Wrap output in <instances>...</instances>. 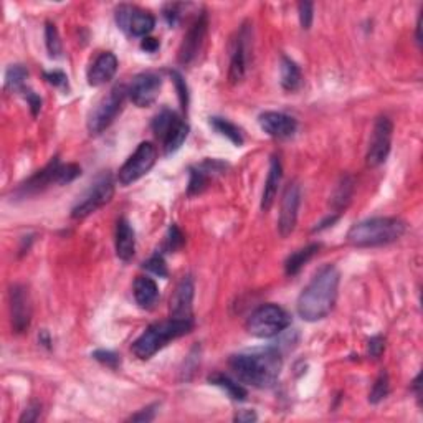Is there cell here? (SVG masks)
Segmentation results:
<instances>
[{"instance_id":"1f68e13d","label":"cell","mask_w":423,"mask_h":423,"mask_svg":"<svg viewBox=\"0 0 423 423\" xmlns=\"http://www.w3.org/2000/svg\"><path fill=\"white\" fill-rule=\"evenodd\" d=\"M45 45H47L48 55L52 58H58L61 55V40H60V34H58V29L55 24L52 22H47L45 25Z\"/></svg>"},{"instance_id":"7bdbcfd3","label":"cell","mask_w":423,"mask_h":423,"mask_svg":"<svg viewBox=\"0 0 423 423\" xmlns=\"http://www.w3.org/2000/svg\"><path fill=\"white\" fill-rule=\"evenodd\" d=\"M40 405L38 403H31L29 408H25V412L22 413L20 417V423H30V422H37L38 417H40Z\"/></svg>"},{"instance_id":"681fc988","label":"cell","mask_w":423,"mask_h":423,"mask_svg":"<svg viewBox=\"0 0 423 423\" xmlns=\"http://www.w3.org/2000/svg\"><path fill=\"white\" fill-rule=\"evenodd\" d=\"M420 380H422V373H418V376L415 377V380L412 382V389H413V392H415L417 399H420V397H422V392H420L422 384H420Z\"/></svg>"},{"instance_id":"f35d334b","label":"cell","mask_w":423,"mask_h":423,"mask_svg":"<svg viewBox=\"0 0 423 423\" xmlns=\"http://www.w3.org/2000/svg\"><path fill=\"white\" fill-rule=\"evenodd\" d=\"M298 12H299V22L301 27L304 30H309L313 25V19H314V6L311 2H301L298 6Z\"/></svg>"},{"instance_id":"f907efd6","label":"cell","mask_w":423,"mask_h":423,"mask_svg":"<svg viewBox=\"0 0 423 423\" xmlns=\"http://www.w3.org/2000/svg\"><path fill=\"white\" fill-rule=\"evenodd\" d=\"M420 30H422V15L418 17V22H417V42L418 45L422 43V37H420Z\"/></svg>"},{"instance_id":"d6986e66","label":"cell","mask_w":423,"mask_h":423,"mask_svg":"<svg viewBox=\"0 0 423 423\" xmlns=\"http://www.w3.org/2000/svg\"><path fill=\"white\" fill-rule=\"evenodd\" d=\"M193 281L191 276L182 278L170 298V318L192 319Z\"/></svg>"},{"instance_id":"8fae6325","label":"cell","mask_w":423,"mask_h":423,"mask_svg":"<svg viewBox=\"0 0 423 423\" xmlns=\"http://www.w3.org/2000/svg\"><path fill=\"white\" fill-rule=\"evenodd\" d=\"M207 31H209V17H207V12L204 10L192 22L187 34L184 35L182 45L181 48H179V63H181V65L187 66L197 60L202 48H204Z\"/></svg>"},{"instance_id":"7c38bea8","label":"cell","mask_w":423,"mask_h":423,"mask_svg":"<svg viewBox=\"0 0 423 423\" xmlns=\"http://www.w3.org/2000/svg\"><path fill=\"white\" fill-rule=\"evenodd\" d=\"M162 88V78L154 71L138 75L133 80L131 87L128 88V94L131 101L138 107H149L159 96Z\"/></svg>"},{"instance_id":"74e56055","label":"cell","mask_w":423,"mask_h":423,"mask_svg":"<svg viewBox=\"0 0 423 423\" xmlns=\"http://www.w3.org/2000/svg\"><path fill=\"white\" fill-rule=\"evenodd\" d=\"M93 357L96 359L98 362H101L103 366H106V367H110V369H116L121 364L119 355L116 354V352H112V350H105V349L94 350Z\"/></svg>"},{"instance_id":"cb8c5ba5","label":"cell","mask_w":423,"mask_h":423,"mask_svg":"<svg viewBox=\"0 0 423 423\" xmlns=\"http://www.w3.org/2000/svg\"><path fill=\"white\" fill-rule=\"evenodd\" d=\"M187 136H188V124L186 121L179 118L172 124V128L169 129L168 134H165L164 139H162V142H164V154L165 156L175 154V152L181 149L182 144L186 142Z\"/></svg>"},{"instance_id":"9a60e30c","label":"cell","mask_w":423,"mask_h":423,"mask_svg":"<svg viewBox=\"0 0 423 423\" xmlns=\"http://www.w3.org/2000/svg\"><path fill=\"white\" fill-rule=\"evenodd\" d=\"M248 40H250V30L248 27L243 25L240 31H238L237 38L233 40V48L230 55V68H228V80L230 83L237 84L243 81L246 75V68H248Z\"/></svg>"},{"instance_id":"52a82bcc","label":"cell","mask_w":423,"mask_h":423,"mask_svg":"<svg viewBox=\"0 0 423 423\" xmlns=\"http://www.w3.org/2000/svg\"><path fill=\"white\" fill-rule=\"evenodd\" d=\"M157 161V149L156 146L149 141H144L138 146L134 154L124 162L123 168L119 169L118 181L121 186L128 187L139 179L144 177L149 170L154 168Z\"/></svg>"},{"instance_id":"e575fe53","label":"cell","mask_w":423,"mask_h":423,"mask_svg":"<svg viewBox=\"0 0 423 423\" xmlns=\"http://www.w3.org/2000/svg\"><path fill=\"white\" fill-rule=\"evenodd\" d=\"M144 268L147 269V272H151L152 274H156V276L159 278H168L169 272H168V265H165L164 258H162V255H154L151 256L149 260H147L146 263H144Z\"/></svg>"},{"instance_id":"3957f363","label":"cell","mask_w":423,"mask_h":423,"mask_svg":"<svg viewBox=\"0 0 423 423\" xmlns=\"http://www.w3.org/2000/svg\"><path fill=\"white\" fill-rule=\"evenodd\" d=\"M407 223L395 217H373L354 223L348 232V243L357 248H373L400 240Z\"/></svg>"},{"instance_id":"e0dca14e","label":"cell","mask_w":423,"mask_h":423,"mask_svg":"<svg viewBox=\"0 0 423 423\" xmlns=\"http://www.w3.org/2000/svg\"><path fill=\"white\" fill-rule=\"evenodd\" d=\"M58 169H60V161H58V157H53L42 170L35 172L29 181L20 184V187L17 188V195H35V193L45 191L53 184H58Z\"/></svg>"},{"instance_id":"6da1fadb","label":"cell","mask_w":423,"mask_h":423,"mask_svg":"<svg viewBox=\"0 0 423 423\" xmlns=\"http://www.w3.org/2000/svg\"><path fill=\"white\" fill-rule=\"evenodd\" d=\"M339 281V269L334 265H326L319 269L299 295L296 304L299 318L308 322H316L326 318L336 304Z\"/></svg>"},{"instance_id":"ba28073f","label":"cell","mask_w":423,"mask_h":423,"mask_svg":"<svg viewBox=\"0 0 423 423\" xmlns=\"http://www.w3.org/2000/svg\"><path fill=\"white\" fill-rule=\"evenodd\" d=\"M116 24L129 37L146 38L154 30L156 19L151 12L141 7L123 3L116 8Z\"/></svg>"},{"instance_id":"5b68a950","label":"cell","mask_w":423,"mask_h":423,"mask_svg":"<svg viewBox=\"0 0 423 423\" xmlns=\"http://www.w3.org/2000/svg\"><path fill=\"white\" fill-rule=\"evenodd\" d=\"M291 324V318L281 306L263 304L250 314L246 321V331L260 339H269L281 334Z\"/></svg>"},{"instance_id":"b9f144b4","label":"cell","mask_w":423,"mask_h":423,"mask_svg":"<svg viewBox=\"0 0 423 423\" xmlns=\"http://www.w3.org/2000/svg\"><path fill=\"white\" fill-rule=\"evenodd\" d=\"M156 408H157V405H151V407L142 408V410L138 412L136 415L129 417V422H151V420H154Z\"/></svg>"},{"instance_id":"9c48e42d","label":"cell","mask_w":423,"mask_h":423,"mask_svg":"<svg viewBox=\"0 0 423 423\" xmlns=\"http://www.w3.org/2000/svg\"><path fill=\"white\" fill-rule=\"evenodd\" d=\"M112 195H114V182H112L111 175H103L100 181L94 182V186L84 193L83 199L73 207L71 217L75 220L88 217V215L100 210L101 207L110 204Z\"/></svg>"},{"instance_id":"d4e9b609","label":"cell","mask_w":423,"mask_h":423,"mask_svg":"<svg viewBox=\"0 0 423 423\" xmlns=\"http://www.w3.org/2000/svg\"><path fill=\"white\" fill-rule=\"evenodd\" d=\"M319 250H321V245H319V243H311V245L296 250L295 253L288 256L285 262V272L288 276H295V274H298L301 272V268H303Z\"/></svg>"},{"instance_id":"d590c367","label":"cell","mask_w":423,"mask_h":423,"mask_svg":"<svg viewBox=\"0 0 423 423\" xmlns=\"http://www.w3.org/2000/svg\"><path fill=\"white\" fill-rule=\"evenodd\" d=\"M80 175L81 169L76 164H60V169H58V186H66V184L73 182Z\"/></svg>"},{"instance_id":"f6af8a7d","label":"cell","mask_w":423,"mask_h":423,"mask_svg":"<svg viewBox=\"0 0 423 423\" xmlns=\"http://www.w3.org/2000/svg\"><path fill=\"white\" fill-rule=\"evenodd\" d=\"M24 93H25L27 101H29V105L31 107V114L37 116L40 107H42V100H40V96H37V94H35L34 91H29V89H27V91L24 89Z\"/></svg>"},{"instance_id":"f1b7e54d","label":"cell","mask_w":423,"mask_h":423,"mask_svg":"<svg viewBox=\"0 0 423 423\" xmlns=\"http://www.w3.org/2000/svg\"><path fill=\"white\" fill-rule=\"evenodd\" d=\"M210 126L217 131L220 136H225L227 139H230V141L235 144V146L240 147L243 144V134L240 129L237 128L235 124L230 123L228 119L223 118H210Z\"/></svg>"},{"instance_id":"83f0119b","label":"cell","mask_w":423,"mask_h":423,"mask_svg":"<svg viewBox=\"0 0 423 423\" xmlns=\"http://www.w3.org/2000/svg\"><path fill=\"white\" fill-rule=\"evenodd\" d=\"M209 382L215 387H218V389L225 390V392L228 394V397L238 400V402H243V400L246 399V395H248L245 387L235 380H232L230 377L223 376V373H214V376L209 377Z\"/></svg>"},{"instance_id":"ee69618b","label":"cell","mask_w":423,"mask_h":423,"mask_svg":"<svg viewBox=\"0 0 423 423\" xmlns=\"http://www.w3.org/2000/svg\"><path fill=\"white\" fill-rule=\"evenodd\" d=\"M382 350H384V339H382L380 336L372 337V339L369 341V354H371L373 359H379Z\"/></svg>"},{"instance_id":"44dd1931","label":"cell","mask_w":423,"mask_h":423,"mask_svg":"<svg viewBox=\"0 0 423 423\" xmlns=\"http://www.w3.org/2000/svg\"><path fill=\"white\" fill-rule=\"evenodd\" d=\"M225 169V164L220 161H205L200 165L191 169V181H188L187 193L195 195L207 187V184L215 174H220Z\"/></svg>"},{"instance_id":"7a4b0ae2","label":"cell","mask_w":423,"mask_h":423,"mask_svg":"<svg viewBox=\"0 0 423 423\" xmlns=\"http://www.w3.org/2000/svg\"><path fill=\"white\" fill-rule=\"evenodd\" d=\"M230 369L243 384L267 389L280 377L283 361L276 349H262L232 355Z\"/></svg>"},{"instance_id":"5bb4252c","label":"cell","mask_w":423,"mask_h":423,"mask_svg":"<svg viewBox=\"0 0 423 423\" xmlns=\"http://www.w3.org/2000/svg\"><path fill=\"white\" fill-rule=\"evenodd\" d=\"M10 296V316L12 329L22 334L30 327L31 322V303L29 290L22 285H13L8 291Z\"/></svg>"},{"instance_id":"f546056e","label":"cell","mask_w":423,"mask_h":423,"mask_svg":"<svg viewBox=\"0 0 423 423\" xmlns=\"http://www.w3.org/2000/svg\"><path fill=\"white\" fill-rule=\"evenodd\" d=\"M27 76H29V71L25 66L13 65L6 73V87L12 91H24Z\"/></svg>"},{"instance_id":"4fadbf2b","label":"cell","mask_w":423,"mask_h":423,"mask_svg":"<svg viewBox=\"0 0 423 423\" xmlns=\"http://www.w3.org/2000/svg\"><path fill=\"white\" fill-rule=\"evenodd\" d=\"M301 205V187L298 182H290L285 188L281 199L280 218H278V230L280 235L286 238L295 230L296 222H298V212Z\"/></svg>"},{"instance_id":"ab89813d","label":"cell","mask_w":423,"mask_h":423,"mask_svg":"<svg viewBox=\"0 0 423 423\" xmlns=\"http://www.w3.org/2000/svg\"><path fill=\"white\" fill-rule=\"evenodd\" d=\"M182 8H186V3H168V6L164 7V17H165V20H168L169 25L179 24V20H181Z\"/></svg>"},{"instance_id":"277c9868","label":"cell","mask_w":423,"mask_h":423,"mask_svg":"<svg viewBox=\"0 0 423 423\" xmlns=\"http://www.w3.org/2000/svg\"><path fill=\"white\" fill-rule=\"evenodd\" d=\"M193 327V319L169 318L168 321L152 324L134 341L133 352L141 361H147L170 341L188 334Z\"/></svg>"},{"instance_id":"603a6c76","label":"cell","mask_w":423,"mask_h":423,"mask_svg":"<svg viewBox=\"0 0 423 423\" xmlns=\"http://www.w3.org/2000/svg\"><path fill=\"white\" fill-rule=\"evenodd\" d=\"M134 299L142 309L154 308L159 299V288L149 276H138L134 281Z\"/></svg>"},{"instance_id":"30bf717a","label":"cell","mask_w":423,"mask_h":423,"mask_svg":"<svg viewBox=\"0 0 423 423\" xmlns=\"http://www.w3.org/2000/svg\"><path fill=\"white\" fill-rule=\"evenodd\" d=\"M394 124L387 116L377 118L373 124L371 142H369V151L366 156V162L369 168H379L389 157L390 147H392Z\"/></svg>"},{"instance_id":"8992f818","label":"cell","mask_w":423,"mask_h":423,"mask_svg":"<svg viewBox=\"0 0 423 423\" xmlns=\"http://www.w3.org/2000/svg\"><path fill=\"white\" fill-rule=\"evenodd\" d=\"M126 94H128V89H126L124 84H118L93 107L87 121L88 131L91 136H98V134L110 128L116 116L123 110Z\"/></svg>"},{"instance_id":"836d02e7","label":"cell","mask_w":423,"mask_h":423,"mask_svg":"<svg viewBox=\"0 0 423 423\" xmlns=\"http://www.w3.org/2000/svg\"><path fill=\"white\" fill-rule=\"evenodd\" d=\"M184 242H186V238H184L182 232L179 230L177 225H170L168 237H165L164 242V248L169 251V253H172V251H177L179 248H182Z\"/></svg>"},{"instance_id":"484cf974","label":"cell","mask_w":423,"mask_h":423,"mask_svg":"<svg viewBox=\"0 0 423 423\" xmlns=\"http://www.w3.org/2000/svg\"><path fill=\"white\" fill-rule=\"evenodd\" d=\"M280 81L281 87L286 89V91H296L301 87V81H303V76H301V70L299 66L296 65L291 58L283 57L281 63H280Z\"/></svg>"},{"instance_id":"c3c4849f","label":"cell","mask_w":423,"mask_h":423,"mask_svg":"<svg viewBox=\"0 0 423 423\" xmlns=\"http://www.w3.org/2000/svg\"><path fill=\"white\" fill-rule=\"evenodd\" d=\"M337 220H339V214H334V215H329V217H327L326 220H322L321 223L318 225L316 228H314V232H321V230H324V228H327L329 227V225H332V223H336Z\"/></svg>"},{"instance_id":"2e32d148","label":"cell","mask_w":423,"mask_h":423,"mask_svg":"<svg viewBox=\"0 0 423 423\" xmlns=\"http://www.w3.org/2000/svg\"><path fill=\"white\" fill-rule=\"evenodd\" d=\"M258 124L268 136L276 139H288L298 129V123L295 118L278 111H267L258 116Z\"/></svg>"},{"instance_id":"d6a6232c","label":"cell","mask_w":423,"mask_h":423,"mask_svg":"<svg viewBox=\"0 0 423 423\" xmlns=\"http://www.w3.org/2000/svg\"><path fill=\"white\" fill-rule=\"evenodd\" d=\"M390 392V384H389V376L387 373H380L379 377H377L376 384L372 385L371 395H369V402L371 403H379L384 400L387 395Z\"/></svg>"},{"instance_id":"7dc6e473","label":"cell","mask_w":423,"mask_h":423,"mask_svg":"<svg viewBox=\"0 0 423 423\" xmlns=\"http://www.w3.org/2000/svg\"><path fill=\"white\" fill-rule=\"evenodd\" d=\"M256 420H258V417H256V413L253 410H242L240 413H237L235 415V422L240 423H250Z\"/></svg>"},{"instance_id":"7402d4cb","label":"cell","mask_w":423,"mask_h":423,"mask_svg":"<svg viewBox=\"0 0 423 423\" xmlns=\"http://www.w3.org/2000/svg\"><path fill=\"white\" fill-rule=\"evenodd\" d=\"M281 179H283L281 161H280V157L273 156L272 161H269V170H268L267 182H265L263 195H262V210L263 212H268L273 207L274 199H276L278 188H280Z\"/></svg>"},{"instance_id":"8d00e7d4","label":"cell","mask_w":423,"mask_h":423,"mask_svg":"<svg viewBox=\"0 0 423 423\" xmlns=\"http://www.w3.org/2000/svg\"><path fill=\"white\" fill-rule=\"evenodd\" d=\"M170 76H172V81H174L175 88H177L179 101H181L182 110L187 111V106H188V89H187L186 80L182 78V75L179 73V71H172V73H170Z\"/></svg>"},{"instance_id":"ffe728a7","label":"cell","mask_w":423,"mask_h":423,"mask_svg":"<svg viewBox=\"0 0 423 423\" xmlns=\"http://www.w3.org/2000/svg\"><path fill=\"white\" fill-rule=\"evenodd\" d=\"M136 251V233L128 218H119L116 225V255L121 262H131Z\"/></svg>"},{"instance_id":"bcb514c9","label":"cell","mask_w":423,"mask_h":423,"mask_svg":"<svg viewBox=\"0 0 423 423\" xmlns=\"http://www.w3.org/2000/svg\"><path fill=\"white\" fill-rule=\"evenodd\" d=\"M159 47H161L159 40L152 38V37L142 38V42H141V48H142L144 52H147V53H154Z\"/></svg>"},{"instance_id":"4316f807","label":"cell","mask_w":423,"mask_h":423,"mask_svg":"<svg viewBox=\"0 0 423 423\" xmlns=\"http://www.w3.org/2000/svg\"><path fill=\"white\" fill-rule=\"evenodd\" d=\"M352 195H354V179L350 177V175H343L341 181L337 182V186L331 197V205L332 209L337 210L336 214H341V210L349 205Z\"/></svg>"},{"instance_id":"4dcf8cb0","label":"cell","mask_w":423,"mask_h":423,"mask_svg":"<svg viewBox=\"0 0 423 423\" xmlns=\"http://www.w3.org/2000/svg\"><path fill=\"white\" fill-rule=\"evenodd\" d=\"M177 119H179V116L175 114V112L169 111V110H162L159 114L156 116L154 121H152V131H154L157 138L164 139L165 134H168V131L172 128V124Z\"/></svg>"},{"instance_id":"60d3db41","label":"cell","mask_w":423,"mask_h":423,"mask_svg":"<svg viewBox=\"0 0 423 423\" xmlns=\"http://www.w3.org/2000/svg\"><path fill=\"white\" fill-rule=\"evenodd\" d=\"M43 76H45V80H47L50 84H53L55 88H66V87H68V78H66V75L60 70L45 71Z\"/></svg>"},{"instance_id":"ac0fdd59","label":"cell","mask_w":423,"mask_h":423,"mask_svg":"<svg viewBox=\"0 0 423 423\" xmlns=\"http://www.w3.org/2000/svg\"><path fill=\"white\" fill-rule=\"evenodd\" d=\"M118 71V58L112 52H103L94 58L91 65H89L87 78L89 87H101L112 80V76Z\"/></svg>"}]
</instances>
